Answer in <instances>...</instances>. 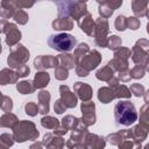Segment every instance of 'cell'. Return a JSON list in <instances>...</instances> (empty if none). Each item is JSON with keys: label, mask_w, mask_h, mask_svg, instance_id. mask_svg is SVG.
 I'll list each match as a JSON object with an SVG mask.
<instances>
[{"label": "cell", "mask_w": 149, "mask_h": 149, "mask_svg": "<svg viewBox=\"0 0 149 149\" xmlns=\"http://www.w3.org/2000/svg\"><path fill=\"white\" fill-rule=\"evenodd\" d=\"M35 90L36 88L31 80H21L16 83V91L21 94H31Z\"/></svg>", "instance_id": "f1b7e54d"}, {"label": "cell", "mask_w": 149, "mask_h": 149, "mask_svg": "<svg viewBox=\"0 0 149 149\" xmlns=\"http://www.w3.org/2000/svg\"><path fill=\"white\" fill-rule=\"evenodd\" d=\"M88 50H90V45H88L87 43H84V42L79 43V44L74 48V51H73V58H74L76 64L79 62V59H80V58H81Z\"/></svg>", "instance_id": "1f68e13d"}, {"label": "cell", "mask_w": 149, "mask_h": 149, "mask_svg": "<svg viewBox=\"0 0 149 149\" xmlns=\"http://www.w3.org/2000/svg\"><path fill=\"white\" fill-rule=\"evenodd\" d=\"M114 118L120 126H132L137 120V112L130 100H120L114 106Z\"/></svg>", "instance_id": "6da1fadb"}, {"label": "cell", "mask_w": 149, "mask_h": 149, "mask_svg": "<svg viewBox=\"0 0 149 149\" xmlns=\"http://www.w3.org/2000/svg\"><path fill=\"white\" fill-rule=\"evenodd\" d=\"M19 122V118L10 112H7L5 114H2L0 116V128H10L13 129V127Z\"/></svg>", "instance_id": "4316f807"}, {"label": "cell", "mask_w": 149, "mask_h": 149, "mask_svg": "<svg viewBox=\"0 0 149 149\" xmlns=\"http://www.w3.org/2000/svg\"><path fill=\"white\" fill-rule=\"evenodd\" d=\"M14 137L13 134L3 133L0 135V149H7L14 144Z\"/></svg>", "instance_id": "8d00e7d4"}, {"label": "cell", "mask_w": 149, "mask_h": 149, "mask_svg": "<svg viewBox=\"0 0 149 149\" xmlns=\"http://www.w3.org/2000/svg\"><path fill=\"white\" fill-rule=\"evenodd\" d=\"M59 94H61V99L63 100V102L65 104V106L68 108H74L78 104V97L74 92H72L70 90V87L68 85H61L59 86Z\"/></svg>", "instance_id": "9a60e30c"}, {"label": "cell", "mask_w": 149, "mask_h": 149, "mask_svg": "<svg viewBox=\"0 0 149 149\" xmlns=\"http://www.w3.org/2000/svg\"><path fill=\"white\" fill-rule=\"evenodd\" d=\"M116 77H118V79L119 80H121L122 83H128V81H130V73H129V69H127V70H122V71H119V72H116Z\"/></svg>", "instance_id": "db71d44e"}, {"label": "cell", "mask_w": 149, "mask_h": 149, "mask_svg": "<svg viewBox=\"0 0 149 149\" xmlns=\"http://www.w3.org/2000/svg\"><path fill=\"white\" fill-rule=\"evenodd\" d=\"M114 93H115V98L118 99H129L132 97V93L129 91V88L126 85H116L114 88Z\"/></svg>", "instance_id": "836d02e7"}, {"label": "cell", "mask_w": 149, "mask_h": 149, "mask_svg": "<svg viewBox=\"0 0 149 149\" xmlns=\"http://www.w3.org/2000/svg\"><path fill=\"white\" fill-rule=\"evenodd\" d=\"M17 7L15 0H1L0 3V17L3 20L12 19L14 13L16 12Z\"/></svg>", "instance_id": "44dd1931"}, {"label": "cell", "mask_w": 149, "mask_h": 149, "mask_svg": "<svg viewBox=\"0 0 149 149\" xmlns=\"http://www.w3.org/2000/svg\"><path fill=\"white\" fill-rule=\"evenodd\" d=\"M7 24H8V21L7 20H0V34L5 33L6 31V28H7Z\"/></svg>", "instance_id": "680465c9"}, {"label": "cell", "mask_w": 149, "mask_h": 149, "mask_svg": "<svg viewBox=\"0 0 149 149\" xmlns=\"http://www.w3.org/2000/svg\"><path fill=\"white\" fill-rule=\"evenodd\" d=\"M68 15L72 19V20H76L78 21L81 16H84L86 13H88L87 10V5L86 2H83V1H76V2H71L69 6H68Z\"/></svg>", "instance_id": "5bb4252c"}, {"label": "cell", "mask_w": 149, "mask_h": 149, "mask_svg": "<svg viewBox=\"0 0 149 149\" xmlns=\"http://www.w3.org/2000/svg\"><path fill=\"white\" fill-rule=\"evenodd\" d=\"M79 28L81 29V31H84L87 36H92L93 31H94V20L91 13H86L84 16H81L78 21H77Z\"/></svg>", "instance_id": "ffe728a7"}, {"label": "cell", "mask_w": 149, "mask_h": 149, "mask_svg": "<svg viewBox=\"0 0 149 149\" xmlns=\"http://www.w3.org/2000/svg\"><path fill=\"white\" fill-rule=\"evenodd\" d=\"M58 65L57 56L52 55H40L34 59V68L37 71H44L48 69H55Z\"/></svg>", "instance_id": "30bf717a"}, {"label": "cell", "mask_w": 149, "mask_h": 149, "mask_svg": "<svg viewBox=\"0 0 149 149\" xmlns=\"http://www.w3.org/2000/svg\"><path fill=\"white\" fill-rule=\"evenodd\" d=\"M132 61L136 65L143 66L146 70L149 68V41L147 38H140L130 49Z\"/></svg>", "instance_id": "277c9868"}, {"label": "cell", "mask_w": 149, "mask_h": 149, "mask_svg": "<svg viewBox=\"0 0 149 149\" xmlns=\"http://www.w3.org/2000/svg\"><path fill=\"white\" fill-rule=\"evenodd\" d=\"M0 43H1V37H0Z\"/></svg>", "instance_id": "03108f58"}, {"label": "cell", "mask_w": 149, "mask_h": 149, "mask_svg": "<svg viewBox=\"0 0 149 149\" xmlns=\"http://www.w3.org/2000/svg\"><path fill=\"white\" fill-rule=\"evenodd\" d=\"M105 140H106V142L111 143L112 146H116V147H118V144H119L120 141H121V135H120L119 132H116V133H112V134L107 135V136L105 137Z\"/></svg>", "instance_id": "681fc988"}, {"label": "cell", "mask_w": 149, "mask_h": 149, "mask_svg": "<svg viewBox=\"0 0 149 149\" xmlns=\"http://www.w3.org/2000/svg\"><path fill=\"white\" fill-rule=\"evenodd\" d=\"M13 137L17 143H23L26 141H36L40 136L36 125L29 120H19V122L13 127Z\"/></svg>", "instance_id": "7a4b0ae2"}, {"label": "cell", "mask_w": 149, "mask_h": 149, "mask_svg": "<svg viewBox=\"0 0 149 149\" xmlns=\"http://www.w3.org/2000/svg\"><path fill=\"white\" fill-rule=\"evenodd\" d=\"M69 77V70L61 66V65H57L55 68V78L57 80H65L68 79Z\"/></svg>", "instance_id": "7bdbcfd3"}, {"label": "cell", "mask_w": 149, "mask_h": 149, "mask_svg": "<svg viewBox=\"0 0 149 149\" xmlns=\"http://www.w3.org/2000/svg\"><path fill=\"white\" fill-rule=\"evenodd\" d=\"M106 146V140L104 136L98 134H92L87 132L84 136V149H102Z\"/></svg>", "instance_id": "8fae6325"}, {"label": "cell", "mask_w": 149, "mask_h": 149, "mask_svg": "<svg viewBox=\"0 0 149 149\" xmlns=\"http://www.w3.org/2000/svg\"><path fill=\"white\" fill-rule=\"evenodd\" d=\"M5 34H6V40H5V42H6V44H7L8 47L15 45V44L19 43L20 40L22 38V34H21L20 29L17 28V26H16L15 23L8 22Z\"/></svg>", "instance_id": "2e32d148"}, {"label": "cell", "mask_w": 149, "mask_h": 149, "mask_svg": "<svg viewBox=\"0 0 149 149\" xmlns=\"http://www.w3.org/2000/svg\"><path fill=\"white\" fill-rule=\"evenodd\" d=\"M41 125L43 128H47V129H55L58 125H59V120H57L56 118L51 116V115H44L42 119H41Z\"/></svg>", "instance_id": "e575fe53"}, {"label": "cell", "mask_w": 149, "mask_h": 149, "mask_svg": "<svg viewBox=\"0 0 149 149\" xmlns=\"http://www.w3.org/2000/svg\"><path fill=\"white\" fill-rule=\"evenodd\" d=\"M57 58H58V65H61L68 70L74 69L76 62H74L73 55H71L70 52H61L57 56Z\"/></svg>", "instance_id": "83f0119b"}, {"label": "cell", "mask_w": 149, "mask_h": 149, "mask_svg": "<svg viewBox=\"0 0 149 149\" xmlns=\"http://www.w3.org/2000/svg\"><path fill=\"white\" fill-rule=\"evenodd\" d=\"M114 57H118V58H121V59H125V61H128L129 57H130V49L129 48H126V47H119L118 49L114 50Z\"/></svg>", "instance_id": "ab89813d"}, {"label": "cell", "mask_w": 149, "mask_h": 149, "mask_svg": "<svg viewBox=\"0 0 149 149\" xmlns=\"http://www.w3.org/2000/svg\"><path fill=\"white\" fill-rule=\"evenodd\" d=\"M36 0H15L16 7L17 9H22V8H30L35 5Z\"/></svg>", "instance_id": "816d5d0a"}, {"label": "cell", "mask_w": 149, "mask_h": 149, "mask_svg": "<svg viewBox=\"0 0 149 149\" xmlns=\"http://www.w3.org/2000/svg\"><path fill=\"white\" fill-rule=\"evenodd\" d=\"M78 1H83V2H86L87 0H78Z\"/></svg>", "instance_id": "e7e4bbea"}, {"label": "cell", "mask_w": 149, "mask_h": 149, "mask_svg": "<svg viewBox=\"0 0 149 149\" xmlns=\"http://www.w3.org/2000/svg\"><path fill=\"white\" fill-rule=\"evenodd\" d=\"M87 132L88 127L81 120H79L77 127L72 129L70 139L66 141L65 146L70 149H84V136Z\"/></svg>", "instance_id": "52a82bcc"}, {"label": "cell", "mask_w": 149, "mask_h": 149, "mask_svg": "<svg viewBox=\"0 0 149 149\" xmlns=\"http://www.w3.org/2000/svg\"><path fill=\"white\" fill-rule=\"evenodd\" d=\"M34 86L35 88L38 90H43L44 87L48 86V84L50 83V74L47 71H37L34 76Z\"/></svg>", "instance_id": "d4e9b609"}, {"label": "cell", "mask_w": 149, "mask_h": 149, "mask_svg": "<svg viewBox=\"0 0 149 149\" xmlns=\"http://www.w3.org/2000/svg\"><path fill=\"white\" fill-rule=\"evenodd\" d=\"M42 143L45 148H49V149H62L65 146V141L63 136L56 135L54 133H47L43 136Z\"/></svg>", "instance_id": "ac0fdd59"}, {"label": "cell", "mask_w": 149, "mask_h": 149, "mask_svg": "<svg viewBox=\"0 0 149 149\" xmlns=\"http://www.w3.org/2000/svg\"><path fill=\"white\" fill-rule=\"evenodd\" d=\"M2 99H3V94H2V92L0 91V107H1V102H2Z\"/></svg>", "instance_id": "94428289"}, {"label": "cell", "mask_w": 149, "mask_h": 149, "mask_svg": "<svg viewBox=\"0 0 149 149\" xmlns=\"http://www.w3.org/2000/svg\"><path fill=\"white\" fill-rule=\"evenodd\" d=\"M119 81H120V80H119V79H118V77L114 74L111 79H108V80H107V84H108V86H109V87L114 88L116 85H119Z\"/></svg>", "instance_id": "6f0895ef"}, {"label": "cell", "mask_w": 149, "mask_h": 149, "mask_svg": "<svg viewBox=\"0 0 149 149\" xmlns=\"http://www.w3.org/2000/svg\"><path fill=\"white\" fill-rule=\"evenodd\" d=\"M149 105L148 102H146L141 109H140V122H143V123H149Z\"/></svg>", "instance_id": "bcb514c9"}, {"label": "cell", "mask_w": 149, "mask_h": 149, "mask_svg": "<svg viewBox=\"0 0 149 149\" xmlns=\"http://www.w3.org/2000/svg\"><path fill=\"white\" fill-rule=\"evenodd\" d=\"M24 113L29 116H36L38 113V105L34 101H27L24 104Z\"/></svg>", "instance_id": "60d3db41"}, {"label": "cell", "mask_w": 149, "mask_h": 149, "mask_svg": "<svg viewBox=\"0 0 149 149\" xmlns=\"http://www.w3.org/2000/svg\"><path fill=\"white\" fill-rule=\"evenodd\" d=\"M129 91H130V93H132V94H134L135 97L140 98V97H142V95H143V93H144L146 88H144V86H143L142 84L134 83V84H132V85H130Z\"/></svg>", "instance_id": "ee69618b"}, {"label": "cell", "mask_w": 149, "mask_h": 149, "mask_svg": "<svg viewBox=\"0 0 149 149\" xmlns=\"http://www.w3.org/2000/svg\"><path fill=\"white\" fill-rule=\"evenodd\" d=\"M2 52V47H1V43H0V54Z\"/></svg>", "instance_id": "be15d7a7"}, {"label": "cell", "mask_w": 149, "mask_h": 149, "mask_svg": "<svg viewBox=\"0 0 149 149\" xmlns=\"http://www.w3.org/2000/svg\"><path fill=\"white\" fill-rule=\"evenodd\" d=\"M37 99H38V113L45 115L49 113L50 111V99H51V94L49 91L42 90L38 92L37 94Z\"/></svg>", "instance_id": "7402d4cb"}, {"label": "cell", "mask_w": 149, "mask_h": 149, "mask_svg": "<svg viewBox=\"0 0 149 149\" xmlns=\"http://www.w3.org/2000/svg\"><path fill=\"white\" fill-rule=\"evenodd\" d=\"M29 57H30L29 50L23 44H21L19 42L15 45L10 47V51L7 57V64L10 69L14 70V69L19 68L20 65L26 64L29 61Z\"/></svg>", "instance_id": "5b68a950"}, {"label": "cell", "mask_w": 149, "mask_h": 149, "mask_svg": "<svg viewBox=\"0 0 149 149\" xmlns=\"http://www.w3.org/2000/svg\"><path fill=\"white\" fill-rule=\"evenodd\" d=\"M100 63H101V54H100L98 50H95V49H93V50L90 49V50L79 59V62H78L76 65H79V66L83 68L85 71L90 72V71L97 69Z\"/></svg>", "instance_id": "ba28073f"}, {"label": "cell", "mask_w": 149, "mask_h": 149, "mask_svg": "<svg viewBox=\"0 0 149 149\" xmlns=\"http://www.w3.org/2000/svg\"><path fill=\"white\" fill-rule=\"evenodd\" d=\"M107 64L114 70V72H119V71L129 69L128 61H125V59H121V58H118V57H113Z\"/></svg>", "instance_id": "4dcf8cb0"}, {"label": "cell", "mask_w": 149, "mask_h": 149, "mask_svg": "<svg viewBox=\"0 0 149 149\" xmlns=\"http://www.w3.org/2000/svg\"><path fill=\"white\" fill-rule=\"evenodd\" d=\"M79 120H80L79 118H76V116H73V115H65V116L62 119L61 125L64 126L68 130H72V129H74V128L77 127Z\"/></svg>", "instance_id": "d6a6232c"}, {"label": "cell", "mask_w": 149, "mask_h": 149, "mask_svg": "<svg viewBox=\"0 0 149 149\" xmlns=\"http://www.w3.org/2000/svg\"><path fill=\"white\" fill-rule=\"evenodd\" d=\"M146 72H147V70L143 66H141V65H135L134 68H132L129 70L130 78H133V79H141V78H143Z\"/></svg>", "instance_id": "f35d334b"}, {"label": "cell", "mask_w": 149, "mask_h": 149, "mask_svg": "<svg viewBox=\"0 0 149 149\" xmlns=\"http://www.w3.org/2000/svg\"><path fill=\"white\" fill-rule=\"evenodd\" d=\"M51 27L56 31H69L73 29V20L66 14H59L52 21Z\"/></svg>", "instance_id": "7c38bea8"}, {"label": "cell", "mask_w": 149, "mask_h": 149, "mask_svg": "<svg viewBox=\"0 0 149 149\" xmlns=\"http://www.w3.org/2000/svg\"><path fill=\"white\" fill-rule=\"evenodd\" d=\"M48 44L50 48H52L56 51L70 52L72 49H74V47L77 44V40L71 34L59 33V34L50 35L48 38Z\"/></svg>", "instance_id": "3957f363"}, {"label": "cell", "mask_w": 149, "mask_h": 149, "mask_svg": "<svg viewBox=\"0 0 149 149\" xmlns=\"http://www.w3.org/2000/svg\"><path fill=\"white\" fill-rule=\"evenodd\" d=\"M122 45V40L121 37H119L118 35H111L109 37H107V44H106V48H108L109 50H115L118 49L119 47Z\"/></svg>", "instance_id": "74e56055"}, {"label": "cell", "mask_w": 149, "mask_h": 149, "mask_svg": "<svg viewBox=\"0 0 149 149\" xmlns=\"http://www.w3.org/2000/svg\"><path fill=\"white\" fill-rule=\"evenodd\" d=\"M140 24H141V22H140L139 17H136V16H129V17H127V28L128 29H130V30H137L140 28Z\"/></svg>", "instance_id": "7dc6e473"}, {"label": "cell", "mask_w": 149, "mask_h": 149, "mask_svg": "<svg viewBox=\"0 0 149 149\" xmlns=\"http://www.w3.org/2000/svg\"><path fill=\"white\" fill-rule=\"evenodd\" d=\"M1 109L5 113L12 112V109H13V100H12L10 97L3 95V99H2V102H1Z\"/></svg>", "instance_id": "c3c4849f"}, {"label": "cell", "mask_w": 149, "mask_h": 149, "mask_svg": "<svg viewBox=\"0 0 149 149\" xmlns=\"http://www.w3.org/2000/svg\"><path fill=\"white\" fill-rule=\"evenodd\" d=\"M74 70H76L77 76H79V77H87V76H88V73H90V72L85 71L83 68H80L79 65H76V66H74Z\"/></svg>", "instance_id": "9f6ffc18"}, {"label": "cell", "mask_w": 149, "mask_h": 149, "mask_svg": "<svg viewBox=\"0 0 149 149\" xmlns=\"http://www.w3.org/2000/svg\"><path fill=\"white\" fill-rule=\"evenodd\" d=\"M73 92L77 94V97L81 101L91 100L92 95H93V90H92L91 85L83 83V81H76L73 84Z\"/></svg>", "instance_id": "e0dca14e"}, {"label": "cell", "mask_w": 149, "mask_h": 149, "mask_svg": "<svg viewBox=\"0 0 149 149\" xmlns=\"http://www.w3.org/2000/svg\"><path fill=\"white\" fill-rule=\"evenodd\" d=\"M80 112H81V118L80 120L87 126H93L97 121V116H95V104L92 100H87V101H83L80 104Z\"/></svg>", "instance_id": "9c48e42d"}, {"label": "cell", "mask_w": 149, "mask_h": 149, "mask_svg": "<svg viewBox=\"0 0 149 149\" xmlns=\"http://www.w3.org/2000/svg\"><path fill=\"white\" fill-rule=\"evenodd\" d=\"M114 74H115L114 70H113L108 64L105 65V66H102V68H100V69L95 72L97 79H99V80H101V81H107V80L111 79Z\"/></svg>", "instance_id": "f546056e"}, {"label": "cell", "mask_w": 149, "mask_h": 149, "mask_svg": "<svg viewBox=\"0 0 149 149\" xmlns=\"http://www.w3.org/2000/svg\"><path fill=\"white\" fill-rule=\"evenodd\" d=\"M98 12H99V15H100V17H104V19H108V17H111L112 16V14H113V9L112 8H109L107 5H105V3H101V5H99V8H98Z\"/></svg>", "instance_id": "f6af8a7d"}, {"label": "cell", "mask_w": 149, "mask_h": 149, "mask_svg": "<svg viewBox=\"0 0 149 149\" xmlns=\"http://www.w3.org/2000/svg\"><path fill=\"white\" fill-rule=\"evenodd\" d=\"M43 147H44V146H43V143H42V142H35L34 144H31V146H30V148H31V149H33V148H43Z\"/></svg>", "instance_id": "91938a15"}, {"label": "cell", "mask_w": 149, "mask_h": 149, "mask_svg": "<svg viewBox=\"0 0 149 149\" xmlns=\"http://www.w3.org/2000/svg\"><path fill=\"white\" fill-rule=\"evenodd\" d=\"M68 132H69V130H68V129H66L64 126H62L61 123H59V125H58V126H57V127L54 129V134H56V135H59V136H63V135H65Z\"/></svg>", "instance_id": "11a10c76"}, {"label": "cell", "mask_w": 149, "mask_h": 149, "mask_svg": "<svg viewBox=\"0 0 149 149\" xmlns=\"http://www.w3.org/2000/svg\"><path fill=\"white\" fill-rule=\"evenodd\" d=\"M132 10L136 17L148 15V0H132Z\"/></svg>", "instance_id": "cb8c5ba5"}, {"label": "cell", "mask_w": 149, "mask_h": 149, "mask_svg": "<svg viewBox=\"0 0 149 149\" xmlns=\"http://www.w3.org/2000/svg\"><path fill=\"white\" fill-rule=\"evenodd\" d=\"M13 19H14V21L16 23H19L21 26H24L28 22V20H29V15L23 9H16V12L13 15Z\"/></svg>", "instance_id": "d590c367"}, {"label": "cell", "mask_w": 149, "mask_h": 149, "mask_svg": "<svg viewBox=\"0 0 149 149\" xmlns=\"http://www.w3.org/2000/svg\"><path fill=\"white\" fill-rule=\"evenodd\" d=\"M130 133H132L133 139L137 143H142L143 141L147 140V136H148V133H149V123L140 122L130 129Z\"/></svg>", "instance_id": "d6986e66"}, {"label": "cell", "mask_w": 149, "mask_h": 149, "mask_svg": "<svg viewBox=\"0 0 149 149\" xmlns=\"http://www.w3.org/2000/svg\"><path fill=\"white\" fill-rule=\"evenodd\" d=\"M19 79V76L16 71H14L10 68H5L0 70V85H10V84H16Z\"/></svg>", "instance_id": "603a6c76"}, {"label": "cell", "mask_w": 149, "mask_h": 149, "mask_svg": "<svg viewBox=\"0 0 149 149\" xmlns=\"http://www.w3.org/2000/svg\"><path fill=\"white\" fill-rule=\"evenodd\" d=\"M108 33H109V23H108L107 19L99 16L94 21V31L92 35L94 37L95 45H98L100 48H106Z\"/></svg>", "instance_id": "8992f818"}, {"label": "cell", "mask_w": 149, "mask_h": 149, "mask_svg": "<svg viewBox=\"0 0 149 149\" xmlns=\"http://www.w3.org/2000/svg\"><path fill=\"white\" fill-rule=\"evenodd\" d=\"M95 1H97V2H98V3H99V5H100V3H101V2H102V0H95Z\"/></svg>", "instance_id": "6125c7cd"}, {"label": "cell", "mask_w": 149, "mask_h": 149, "mask_svg": "<svg viewBox=\"0 0 149 149\" xmlns=\"http://www.w3.org/2000/svg\"><path fill=\"white\" fill-rule=\"evenodd\" d=\"M120 135H121V141L118 144V147L120 149H139L142 148V143H137L130 133V129H121L119 130Z\"/></svg>", "instance_id": "4fadbf2b"}, {"label": "cell", "mask_w": 149, "mask_h": 149, "mask_svg": "<svg viewBox=\"0 0 149 149\" xmlns=\"http://www.w3.org/2000/svg\"><path fill=\"white\" fill-rule=\"evenodd\" d=\"M15 70H16V73H17V76H19L20 78H24V77H27V76L30 73V69H29V66L27 65V63L20 65V66L16 68Z\"/></svg>", "instance_id": "f5cc1de1"}, {"label": "cell", "mask_w": 149, "mask_h": 149, "mask_svg": "<svg viewBox=\"0 0 149 149\" xmlns=\"http://www.w3.org/2000/svg\"><path fill=\"white\" fill-rule=\"evenodd\" d=\"M114 26L118 31H125L127 29V17L125 15H118L115 19Z\"/></svg>", "instance_id": "b9f144b4"}, {"label": "cell", "mask_w": 149, "mask_h": 149, "mask_svg": "<svg viewBox=\"0 0 149 149\" xmlns=\"http://www.w3.org/2000/svg\"><path fill=\"white\" fill-rule=\"evenodd\" d=\"M98 99L101 104H109L115 99L114 90L109 86H102L98 90Z\"/></svg>", "instance_id": "484cf974"}, {"label": "cell", "mask_w": 149, "mask_h": 149, "mask_svg": "<svg viewBox=\"0 0 149 149\" xmlns=\"http://www.w3.org/2000/svg\"><path fill=\"white\" fill-rule=\"evenodd\" d=\"M68 109V107L65 106V104L63 102V100L59 98V99H56L55 104H54V111L57 113V114H62L64 113L65 111Z\"/></svg>", "instance_id": "f907efd6"}]
</instances>
